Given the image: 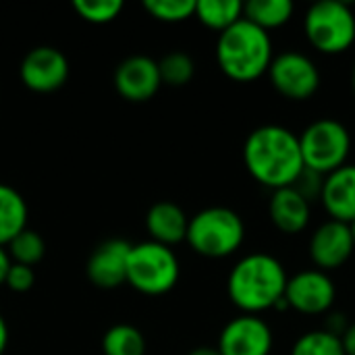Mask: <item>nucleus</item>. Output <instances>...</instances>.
I'll return each instance as SVG.
<instances>
[{
    "label": "nucleus",
    "mask_w": 355,
    "mask_h": 355,
    "mask_svg": "<svg viewBox=\"0 0 355 355\" xmlns=\"http://www.w3.org/2000/svg\"><path fill=\"white\" fill-rule=\"evenodd\" d=\"M243 162L248 173L272 191L291 187L306 168L300 135L281 125L254 129L243 144Z\"/></svg>",
    "instance_id": "nucleus-1"
},
{
    "label": "nucleus",
    "mask_w": 355,
    "mask_h": 355,
    "mask_svg": "<svg viewBox=\"0 0 355 355\" xmlns=\"http://www.w3.org/2000/svg\"><path fill=\"white\" fill-rule=\"evenodd\" d=\"M287 272L283 264L268 254H250L241 258L227 283L231 302L245 314L266 312L285 300Z\"/></svg>",
    "instance_id": "nucleus-2"
},
{
    "label": "nucleus",
    "mask_w": 355,
    "mask_h": 355,
    "mask_svg": "<svg viewBox=\"0 0 355 355\" xmlns=\"http://www.w3.org/2000/svg\"><path fill=\"white\" fill-rule=\"evenodd\" d=\"M272 58L268 31L243 17L218 35L216 60L220 71L233 81L248 83L266 75Z\"/></svg>",
    "instance_id": "nucleus-3"
},
{
    "label": "nucleus",
    "mask_w": 355,
    "mask_h": 355,
    "mask_svg": "<svg viewBox=\"0 0 355 355\" xmlns=\"http://www.w3.org/2000/svg\"><path fill=\"white\" fill-rule=\"evenodd\" d=\"M245 239V225L241 216L223 206L200 210L189 218L185 241L191 250L206 258H227L235 254Z\"/></svg>",
    "instance_id": "nucleus-4"
},
{
    "label": "nucleus",
    "mask_w": 355,
    "mask_h": 355,
    "mask_svg": "<svg viewBox=\"0 0 355 355\" xmlns=\"http://www.w3.org/2000/svg\"><path fill=\"white\" fill-rule=\"evenodd\" d=\"M304 31L318 52L329 56L341 54L354 46L355 12L341 0L316 2L304 17Z\"/></svg>",
    "instance_id": "nucleus-5"
},
{
    "label": "nucleus",
    "mask_w": 355,
    "mask_h": 355,
    "mask_svg": "<svg viewBox=\"0 0 355 355\" xmlns=\"http://www.w3.org/2000/svg\"><path fill=\"white\" fill-rule=\"evenodd\" d=\"M181 268L175 252L156 241L131 245L127 283L146 295L168 293L179 281Z\"/></svg>",
    "instance_id": "nucleus-6"
},
{
    "label": "nucleus",
    "mask_w": 355,
    "mask_h": 355,
    "mask_svg": "<svg viewBox=\"0 0 355 355\" xmlns=\"http://www.w3.org/2000/svg\"><path fill=\"white\" fill-rule=\"evenodd\" d=\"M300 148L304 166L327 177L347 164L352 137L343 123L335 119H320L302 131Z\"/></svg>",
    "instance_id": "nucleus-7"
},
{
    "label": "nucleus",
    "mask_w": 355,
    "mask_h": 355,
    "mask_svg": "<svg viewBox=\"0 0 355 355\" xmlns=\"http://www.w3.org/2000/svg\"><path fill=\"white\" fill-rule=\"evenodd\" d=\"M266 75L272 87L283 98L293 102L310 100L320 87V71L314 60L295 50L275 56Z\"/></svg>",
    "instance_id": "nucleus-8"
},
{
    "label": "nucleus",
    "mask_w": 355,
    "mask_h": 355,
    "mask_svg": "<svg viewBox=\"0 0 355 355\" xmlns=\"http://www.w3.org/2000/svg\"><path fill=\"white\" fill-rule=\"evenodd\" d=\"M337 289L331 277L318 268L302 270L287 281L285 287V302L300 314L316 316L331 310L335 304Z\"/></svg>",
    "instance_id": "nucleus-9"
},
{
    "label": "nucleus",
    "mask_w": 355,
    "mask_h": 355,
    "mask_svg": "<svg viewBox=\"0 0 355 355\" xmlns=\"http://www.w3.org/2000/svg\"><path fill=\"white\" fill-rule=\"evenodd\" d=\"M19 75L23 85L31 92H56L69 79V60L58 48L37 46L25 54Z\"/></svg>",
    "instance_id": "nucleus-10"
},
{
    "label": "nucleus",
    "mask_w": 355,
    "mask_h": 355,
    "mask_svg": "<svg viewBox=\"0 0 355 355\" xmlns=\"http://www.w3.org/2000/svg\"><path fill=\"white\" fill-rule=\"evenodd\" d=\"M216 347L223 355H270L272 331L262 318L245 314L223 329Z\"/></svg>",
    "instance_id": "nucleus-11"
},
{
    "label": "nucleus",
    "mask_w": 355,
    "mask_h": 355,
    "mask_svg": "<svg viewBox=\"0 0 355 355\" xmlns=\"http://www.w3.org/2000/svg\"><path fill=\"white\" fill-rule=\"evenodd\" d=\"M354 250L349 225L337 220L320 225L310 239V258L322 272L341 268L352 258Z\"/></svg>",
    "instance_id": "nucleus-12"
},
{
    "label": "nucleus",
    "mask_w": 355,
    "mask_h": 355,
    "mask_svg": "<svg viewBox=\"0 0 355 355\" xmlns=\"http://www.w3.org/2000/svg\"><path fill=\"white\" fill-rule=\"evenodd\" d=\"M160 85L158 62L150 56H129L114 71V87L129 102H146L154 98Z\"/></svg>",
    "instance_id": "nucleus-13"
},
{
    "label": "nucleus",
    "mask_w": 355,
    "mask_h": 355,
    "mask_svg": "<svg viewBox=\"0 0 355 355\" xmlns=\"http://www.w3.org/2000/svg\"><path fill=\"white\" fill-rule=\"evenodd\" d=\"M131 243L123 239H110L96 248L87 262V277L100 289H114L127 283Z\"/></svg>",
    "instance_id": "nucleus-14"
},
{
    "label": "nucleus",
    "mask_w": 355,
    "mask_h": 355,
    "mask_svg": "<svg viewBox=\"0 0 355 355\" xmlns=\"http://www.w3.org/2000/svg\"><path fill=\"white\" fill-rule=\"evenodd\" d=\"M320 202L331 220L352 225L355 220V164H345L324 177Z\"/></svg>",
    "instance_id": "nucleus-15"
},
{
    "label": "nucleus",
    "mask_w": 355,
    "mask_h": 355,
    "mask_svg": "<svg viewBox=\"0 0 355 355\" xmlns=\"http://www.w3.org/2000/svg\"><path fill=\"white\" fill-rule=\"evenodd\" d=\"M268 216L281 233L297 235L310 223V202L293 187L277 189L268 202Z\"/></svg>",
    "instance_id": "nucleus-16"
},
{
    "label": "nucleus",
    "mask_w": 355,
    "mask_h": 355,
    "mask_svg": "<svg viewBox=\"0 0 355 355\" xmlns=\"http://www.w3.org/2000/svg\"><path fill=\"white\" fill-rule=\"evenodd\" d=\"M189 218L173 202H158L146 214V229L152 235V241L162 243L166 248L185 241Z\"/></svg>",
    "instance_id": "nucleus-17"
},
{
    "label": "nucleus",
    "mask_w": 355,
    "mask_h": 355,
    "mask_svg": "<svg viewBox=\"0 0 355 355\" xmlns=\"http://www.w3.org/2000/svg\"><path fill=\"white\" fill-rule=\"evenodd\" d=\"M27 229V204L23 196L0 183V245H8L21 231Z\"/></svg>",
    "instance_id": "nucleus-18"
},
{
    "label": "nucleus",
    "mask_w": 355,
    "mask_h": 355,
    "mask_svg": "<svg viewBox=\"0 0 355 355\" xmlns=\"http://www.w3.org/2000/svg\"><path fill=\"white\" fill-rule=\"evenodd\" d=\"M293 10L295 6L289 0H252L243 4V19L252 21L264 31H270L283 27L291 19Z\"/></svg>",
    "instance_id": "nucleus-19"
},
{
    "label": "nucleus",
    "mask_w": 355,
    "mask_h": 355,
    "mask_svg": "<svg viewBox=\"0 0 355 355\" xmlns=\"http://www.w3.org/2000/svg\"><path fill=\"white\" fill-rule=\"evenodd\" d=\"M202 25L223 33L243 17V4L237 0H200L196 2V15Z\"/></svg>",
    "instance_id": "nucleus-20"
},
{
    "label": "nucleus",
    "mask_w": 355,
    "mask_h": 355,
    "mask_svg": "<svg viewBox=\"0 0 355 355\" xmlns=\"http://www.w3.org/2000/svg\"><path fill=\"white\" fill-rule=\"evenodd\" d=\"M102 352L104 355H144L146 339L141 331L131 324H114L104 333Z\"/></svg>",
    "instance_id": "nucleus-21"
},
{
    "label": "nucleus",
    "mask_w": 355,
    "mask_h": 355,
    "mask_svg": "<svg viewBox=\"0 0 355 355\" xmlns=\"http://www.w3.org/2000/svg\"><path fill=\"white\" fill-rule=\"evenodd\" d=\"M44 254H46V243H44L42 235L35 233L33 229L21 231L8 243V256H10V262H15V264L33 266L44 258Z\"/></svg>",
    "instance_id": "nucleus-22"
},
{
    "label": "nucleus",
    "mask_w": 355,
    "mask_h": 355,
    "mask_svg": "<svg viewBox=\"0 0 355 355\" xmlns=\"http://www.w3.org/2000/svg\"><path fill=\"white\" fill-rule=\"evenodd\" d=\"M291 355H345V352L341 337L324 329L302 335L295 341Z\"/></svg>",
    "instance_id": "nucleus-23"
},
{
    "label": "nucleus",
    "mask_w": 355,
    "mask_h": 355,
    "mask_svg": "<svg viewBox=\"0 0 355 355\" xmlns=\"http://www.w3.org/2000/svg\"><path fill=\"white\" fill-rule=\"evenodd\" d=\"M158 71H160L162 83H166L171 87H183L193 79L196 64H193V58L189 54L171 52L158 62Z\"/></svg>",
    "instance_id": "nucleus-24"
},
{
    "label": "nucleus",
    "mask_w": 355,
    "mask_h": 355,
    "mask_svg": "<svg viewBox=\"0 0 355 355\" xmlns=\"http://www.w3.org/2000/svg\"><path fill=\"white\" fill-rule=\"evenodd\" d=\"M144 8L162 23H181L196 15V0H146Z\"/></svg>",
    "instance_id": "nucleus-25"
},
{
    "label": "nucleus",
    "mask_w": 355,
    "mask_h": 355,
    "mask_svg": "<svg viewBox=\"0 0 355 355\" xmlns=\"http://www.w3.org/2000/svg\"><path fill=\"white\" fill-rule=\"evenodd\" d=\"M73 8L83 21L104 25V23L114 21L121 15L123 2L121 0H75Z\"/></svg>",
    "instance_id": "nucleus-26"
},
{
    "label": "nucleus",
    "mask_w": 355,
    "mask_h": 355,
    "mask_svg": "<svg viewBox=\"0 0 355 355\" xmlns=\"http://www.w3.org/2000/svg\"><path fill=\"white\" fill-rule=\"evenodd\" d=\"M35 283V272L31 266H23V264H10L8 272H6V279H4V285L15 291V293H25L33 287Z\"/></svg>",
    "instance_id": "nucleus-27"
},
{
    "label": "nucleus",
    "mask_w": 355,
    "mask_h": 355,
    "mask_svg": "<svg viewBox=\"0 0 355 355\" xmlns=\"http://www.w3.org/2000/svg\"><path fill=\"white\" fill-rule=\"evenodd\" d=\"M322 183H324V177L322 175H318V173H314V171H310V168H304L302 173H300V177H297V181L291 185L300 196H304L308 202H312V200H320V193H322Z\"/></svg>",
    "instance_id": "nucleus-28"
},
{
    "label": "nucleus",
    "mask_w": 355,
    "mask_h": 355,
    "mask_svg": "<svg viewBox=\"0 0 355 355\" xmlns=\"http://www.w3.org/2000/svg\"><path fill=\"white\" fill-rule=\"evenodd\" d=\"M341 343L345 355H355V322L341 333Z\"/></svg>",
    "instance_id": "nucleus-29"
},
{
    "label": "nucleus",
    "mask_w": 355,
    "mask_h": 355,
    "mask_svg": "<svg viewBox=\"0 0 355 355\" xmlns=\"http://www.w3.org/2000/svg\"><path fill=\"white\" fill-rule=\"evenodd\" d=\"M10 256H8V252L0 245V285H4V279H6V272H8V268H10Z\"/></svg>",
    "instance_id": "nucleus-30"
},
{
    "label": "nucleus",
    "mask_w": 355,
    "mask_h": 355,
    "mask_svg": "<svg viewBox=\"0 0 355 355\" xmlns=\"http://www.w3.org/2000/svg\"><path fill=\"white\" fill-rule=\"evenodd\" d=\"M6 343H8V327H6V322H4V318L0 314V355L4 354Z\"/></svg>",
    "instance_id": "nucleus-31"
},
{
    "label": "nucleus",
    "mask_w": 355,
    "mask_h": 355,
    "mask_svg": "<svg viewBox=\"0 0 355 355\" xmlns=\"http://www.w3.org/2000/svg\"><path fill=\"white\" fill-rule=\"evenodd\" d=\"M189 355H223L218 352V347H198V349H193Z\"/></svg>",
    "instance_id": "nucleus-32"
},
{
    "label": "nucleus",
    "mask_w": 355,
    "mask_h": 355,
    "mask_svg": "<svg viewBox=\"0 0 355 355\" xmlns=\"http://www.w3.org/2000/svg\"><path fill=\"white\" fill-rule=\"evenodd\" d=\"M349 231H352V239H354V245H355V220L349 225Z\"/></svg>",
    "instance_id": "nucleus-33"
},
{
    "label": "nucleus",
    "mask_w": 355,
    "mask_h": 355,
    "mask_svg": "<svg viewBox=\"0 0 355 355\" xmlns=\"http://www.w3.org/2000/svg\"><path fill=\"white\" fill-rule=\"evenodd\" d=\"M352 87H354V94H355V62H354V71H352Z\"/></svg>",
    "instance_id": "nucleus-34"
}]
</instances>
